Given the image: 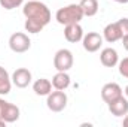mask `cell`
I'll return each mask as SVG.
<instances>
[{"label":"cell","instance_id":"cell-1","mask_svg":"<svg viewBox=\"0 0 128 127\" xmlns=\"http://www.w3.org/2000/svg\"><path fill=\"white\" fill-rule=\"evenodd\" d=\"M22 14L26 17V30L28 33H40L51 21L52 15H51V11L49 8L39 2V0H30L24 5L22 8Z\"/></svg>","mask_w":128,"mask_h":127},{"label":"cell","instance_id":"cell-2","mask_svg":"<svg viewBox=\"0 0 128 127\" xmlns=\"http://www.w3.org/2000/svg\"><path fill=\"white\" fill-rule=\"evenodd\" d=\"M84 17L85 15H84V11H82L80 5H76V3H72V5H67L64 8H60L57 11V14H55V20L61 26L80 23V20Z\"/></svg>","mask_w":128,"mask_h":127},{"label":"cell","instance_id":"cell-3","mask_svg":"<svg viewBox=\"0 0 128 127\" xmlns=\"http://www.w3.org/2000/svg\"><path fill=\"white\" fill-rule=\"evenodd\" d=\"M30 46H32V40L26 33L16 32L9 37V48L16 54H22V52L28 51Z\"/></svg>","mask_w":128,"mask_h":127},{"label":"cell","instance_id":"cell-4","mask_svg":"<svg viewBox=\"0 0 128 127\" xmlns=\"http://www.w3.org/2000/svg\"><path fill=\"white\" fill-rule=\"evenodd\" d=\"M67 94L64 93L63 90H55V91H51L48 94L46 99V106L49 108V111L52 112H61L66 109L67 106Z\"/></svg>","mask_w":128,"mask_h":127},{"label":"cell","instance_id":"cell-5","mask_svg":"<svg viewBox=\"0 0 128 127\" xmlns=\"http://www.w3.org/2000/svg\"><path fill=\"white\" fill-rule=\"evenodd\" d=\"M73 61H74V58H73L72 51L66 49V48L58 49L55 52V55H54V66H55V69L58 72H67V70H70L73 67Z\"/></svg>","mask_w":128,"mask_h":127},{"label":"cell","instance_id":"cell-6","mask_svg":"<svg viewBox=\"0 0 128 127\" xmlns=\"http://www.w3.org/2000/svg\"><path fill=\"white\" fill-rule=\"evenodd\" d=\"M82 45H84L85 51H88V52H97L101 48V45H103V36L96 32L86 33V34H84Z\"/></svg>","mask_w":128,"mask_h":127},{"label":"cell","instance_id":"cell-7","mask_svg":"<svg viewBox=\"0 0 128 127\" xmlns=\"http://www.w3.org/2000/svg\"><path fill=\"white\" fill-rule=\"evenodd\" d=\"M12 84L15 85V87H18V88H26V87H28L30 84H32V72L28 70V69H26V67H20V69H16L14 73H12Z\"/></svg>","mask_w":128,"mask_h":127},{"label":"cell","instance_id":"cell-8","mask_svg":"<svg viewBox=\"0 0 128 127\" xmlns=\"http://www.w3.org/2000/svg\"><path fill=\"white\" fill-rule=\"evenodd\" d=\"M121 96H122V88H121V85L116 84V82H107V84H104L103 88H101V99H103L107 105L112 103L113 100H116V99L121 97Z\"/></svg>","mask_w":128,"mask_h":127},{"label":"cell","instance_id":"cell-9","mask_svg":"<svg viewBox=\"0 0 128 127\" xmlns=\"http://www.w3.org/2000/svg\"><path fill=\"white\" fill-rule=\"evenodd\" d=\"M64 37L70 42V43H78L84 39V29L80 27L79 23L74 24H68L64 29Z\"/></svg>","mask_w":128,"mask_h":127},{"label":"cell","instance_id":"cell-10","mask_svg":"<svg viewBox=\"0 0 128 127\" xmlns=\"http://www.w3.org/2000/svg\"><path fill=\"white\" fill-rule=\"evenodd\" d=\"M107 106H109L110 114L115 117H124L128 114V99L124 97V94L118 97L116 100H113L112 103H109Z\"/></svg>","mask_w":128,"mask_h":127},{"label":"cell","instance_id":"cell-11","mask_svg":"<svg viewBox=\"0 0 128 127\" xmlns=\"http://www.w3.org/2000/svg\"><path fill=\"white\" fill-rule=\"evenodd\" d=\"M100 61L106 67H115L119 63V55L115 48H104L100 54Z\"/></svg>","mask_w":128,"mask_h":127},{"label":"cell","instance_id":"cell-12","mask_svg":"<svg viewBox=\"0 0 128 127\" xmlns=\"http://www.w3.org/2000/svg\"><path fill=\"white\" fill-rule=\"evenodd\" d=\"M103 39L107 40L109 43H113V42H118L122 39V32L118 26V23H110L104 27L103 30Z\"/></svg>","mask_w":128,"mask_h":127},{"label":"cell","instance_id":"cell-13","mask_svg":"<svg viewBox=\"0 0 128 127\" xmlns=\"http://www.w3.org/2000/svg\"><path fill=\"white\" fill-rule=\"evenodd\" d=\"M2 118L6 123H15V121H18V118H20V108L16 105L10 103V102H6L3 114H2Z\"/></svg>","mask_w":128,"mask_h":127},{"label":"cell","instance_id":"cell-14","mask_svg":"<svg viewBox=\"0 0 128 127\" xmlns=\"http://www.w3.org/2000/svg\"><path fill=\"white\" fill-rule=\"evenodd\" d=\"M33 91L37 96H48L52 91V82L49 79H46V78H40V79L34 81Z\"/></svg>","mask_w":128,"mask_h":127},{"label":"cell","instance_id":"cell-15","mask_svg":"<svg viewBox=\"0 0 128 127\" xmlns=\"http://www.w3.org/2000/svg\"><path fill=\"white\" fill-rule=\"evenodd\" d=\"M10 88H12V78L9 76V72L0 66V96L9 94Z\"/></svg>","mask_w":128,"mask_h":127},{"label":"cell","instance_id":"cell-16","mask_svg":"<svg viewBox=\"0 0 128 127\" xmlns=\"http://www.w3.org/2000/svg\"><path fill=\"white\" fill-rule=\"evenodd\" d=\"M70 85V76L67 72H57L52 78V87L55 90H66Z\"/></svg>","mask_w":128,"mask_h":127},{"label":"cell","instance_id":"cell-17","mask_svg":"<svg viewBox=\"0 0 128 127\" xmlns=\"http://www.w3.org/2000/svg\"><path fill=\"white\" fill-rule=\"evenodd\" d=\"M79 5L85 17H94L98 12V0H80Z\"/></svg>","mask_w":128,"mask_h":127},{"label":"cell","instance_id":"cell-18","mask_svg":"<svg viewBox=\"0 0 128 127\" xmlns=\"http://www.w3.org/2000/svg\"><path fill=\"white\" fill-rule=\"evenodd\" d=\"M24 3V0H0V6L4 8L6 11H12L18 6H21Z\"/></svg>","mask_w":128,"mask_h":127},{"label":"cell","instance_id":"cell-19","mask_svg":"<svg viewBox=\"0 0 128 127\" xmlns=\"http://www.w3.org/2000/svg\"><path fill=\"white\" fill-rule=\"evenodd\" d=\"M118 64H119V67H118V69H119V73H121L124 78H128V57L124 58V60H121Z\"/></svg>","mask_w":128,"mask_h":127},{"label":"cell","instance_id":"cell-20","mask_svg":"<svg viewBox=\"0 0 128 127\" xmlns=\"http://www.w3.org/2000/svg\"><path fill=\"white\" fill-rule=\"evenodd\" d=\"M116 23H118V26H119V29H121V32H122V36L128 34V18H121V20L116 21Z\"/></svg>","mask_w":128,"mask_h":127},{"label":"cell","instance_id":"cell-21","mask_svg":"<svg viewBox=\"0 0 128 127\" xmlns=\"http://www.w3.org/2000/svg\"><path fill=\"white\" fill-rule=\"evenodd\" d=\"M122 45H124V48L128 51V34L122 36Z\"/></svg>","mask_w":128,"mask_h":127},{"label":"cell","instance_id":"cell-22","mask_svg":"<svg viewBox=\"0 0 128 127\" xmlns=\"http://www.w3.org/2000/svg\"><path fill=\"white\" fill-rule=\"evenodd\" d=\"M4 105H6V100H4V99H0V117H2V114H3Z\"/></svg>","mask_w":128,"mask_h":127},{"label":"cell","instance_id":"cell-23","mask_svg":"<svg viewBox=\"0 0 128 127\" xmlns=\"http://www.w3.org/2000/svg\"><path fill=\"white\" fill-rule=\"evenodd\" d=\"M122 126H125V127H128V114L124 117V121H122Z\"/></svg>","mask_w":128,"mask_h":127},{"label":"cell","instance_id":"cell-24","mask_svg":"<svg viewBox=\"0 0 128 127\" xmlns=\"http://www.w3.org/2000/svg\"><path fill=\"white\" fill-rule=\"evenodd\" d=\"M6 124H8V123H6V121H4V120H3V118L0 117V127H4Z\"/></svg>","mask_w":128,"mask_h":127},{"label":"cell","instance_id":"cell-25","mask_svg":"<svg viewBox=\"0 0 128 127\" xmlns=\"http://www.w3.org/2000/svg\"><path fill=\"white\" fill-rule=\"evenodd\" d=\"M113 2H116V3H128V0H113Z\"/></svg>","mask_w":128,"mask_h":127},{"label":"cell","instance_id":"cell-26","mask_svg":"<svg viewBox=\"0 0 128 127\" xmlns=\"http://www.w3.org/2000/svg\"><path fill=\"white\" fill-rule=\"evenodd\" d=\"M125 96H127V99H128V85L125 87Z\"/></svg>","mask_w":128,"mask_h":127}]
</instances>
